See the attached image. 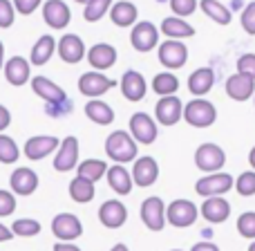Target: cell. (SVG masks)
Listing matches in <instances>:
<instances>
[{
    "label": "cell",
    "mask_w": 255,
    "mask_h": 251,
    "mask_svg": "<svg viewBox=\"0 0 255 251\" xmlns=\"http://www.w3.org/2000/svg\"><path fill=\"white\" fill-rule=\"evenodd\" d=\"M106 153L112 162L121 164L126 162H134L136 159V144L130 137V132L126 130H115L110 137L106 139Z\"/></svg>",
    "instance_id": "cell-1"
},
{
    "label": "cell",
    "mask_w": 255,
    "mask_h": 251,
    "mask_svg": "<svg viewBox=\"0 0 255 251\" xmlns=\"http://www.w3.org/2000/svg\"><path fill=\"white\" fill-rule=\"evenodd\" d=\"M181 117H184V119L188 121V126H193V128H208V126L215 124L217 110L211 101H206V99H195V101H190L188 106L184 108V115Z\"/></svg>",
    "instance_id": "cell-2"
},
{
    "label": "cell",
    "mask_w": 255,
    "mask_h": 251,
    "mask_svg": "<svg viewBox=\"0 0 255 251\" xmlns=\"http://www.w3.org/2000/svg\"><path fill=\"white\" fill-rule=\"evenodd\" d=\"M197 218H199V209L190 200H175V202H170L166 207V222H170L177 229L193 227Z\"/></svg>",
    "instance_id": "cell-3"
},
{
    "label": "cell",
    "mask_w": 255,
    "mask_h": 251,
    "mask_svg": "<svg viewBox=\"0 0 255 251\" xmlns=\"http://www.w3.org/2000/svg\"><path fill=\"white\" fill-rule=\"evenodd\" d=\"M226 164V153L217 144H202L195 150V166L204 173H220Z\"/></svg>",
    "instance_id": "cell-4"
},
{
    "label": "cell",
    "mask_w": 255,
    "mask_h": 251,
    "mask_svg": "<svg viewBox=\"0 0 255 251\" xmlns=\"http://www.w3.org/2000/svg\"><path fill=\"white\" fill-rule=\"evenodd\" d=\"M233 182L235 180L229 173H211V175L197 180L195 191H197V195H202V198H220V195L229 193V191L233 189Z\"/></svg>",
    "instance_id": "cell-5"
},
{
    "label": "cell",
    "mask_w": 255,
    "mask_h": 251,
    "mask_svg": "<svg viewBox=\"0 0 255 251\" xmlns=\"http://www.w3.org/2000/svg\"><path fill=\"white\" fill-rule=\"evenodd\" d=\"M52 234L58 238V243H72V240L81 238L83 225L74 213H58L52 220Z\"/></svg>",
    "instance_id": "cell-6"
},
{
    "label": "cell",
    "mask_w": 255,
    "mask_h": 251,
    "mask_svg": "<svg viewBox=\"0 0 255 251\" xmlns=\"http://www.w3.org/2000/svg\"><path fill=\"white\" fill-rule=\"evenodd\" d=\"M141 220H143L145 229L150 231H161L166 227V204L161 198H145L141 204Z\"/></svg>",
    "instance_id": "cell-7"
},
{
    "label": "cell",
    "mask_w": 255,
    "mask_h": 251,
    "mask_svg": "<svg viewBox=\"0 0 255 251\" xmlns=\"http://www.w3.org/2000/svg\"><path fill=\"white\" fill-rule=\"evenodd\" d=\"M159 135V128L152 121V117L145 112H134L130 117V137L139 144H152Z\"/></svg>",
    "instance_id": "cell-8"
},
{
    "label": "cell",
    "mask_w": 255,
    "mask_h": 251,
    "mask_svg": "<svg viewBox=\"0 0 255 251\" xmlns=\"http://www.w3.org/2000/svg\"><path fill=\"white\" fill-rule=\"evenodd\" d=\"M76 166H79V139L70 135L58 144V153L54 157V168L58 173H67Z\"/></svg>",
    "instance_id": "cell-9"
},
{
    "label": "cell",
    "mask_w": 255,
    "mask_h": 251,
    "mask_svg": "<svg viewBox=\"0 0 255 251\" xmlns=\"http://www.w3.org/2000/svg\"><path fill=\"white\" fill-rule=\"evenodd\" d=\"M115 85H117V81L108 79V76L101 74V72H85V74L79 79L81 94H85V97H92V99H99L101 94H106L108 90L115 88Z\"/></svg>",
    "instance_id": "cell-10"
},
{
    "label": "cell",
    "mask_w": 255,
    "mask_h": 251,
    "mask_svg": "<svg viewBox=\"0 0 255 251\" xmlns=\"http://www.w3.org/2000/svg\"><path fill=\"white\" fill-rule=\"evenodd\" d=\"M132 184L136 186H152L154 182H157L159 177V164L154 157H150V155H145V157H139L134 159V166H132Z\"/></svg>",
    "instance_id": "cell-11"
},
{
    "label": "cell",
    "mask_w": 255,
    "mask_h": 251,
    "mask_svg": "<svg viewBox=\"0 0 255 251\" xmlns=\"http://www.w3.org/2000/svg\"><path fill=\"white\" fill-rule=\"evenodd\" d=\"M181 115H184V103L172 94V97H161L154 106V117L161 126H175L179 124Z\"/></svg>",
    "instance_id": "cell-12"
},
{
    "label": "cell",
    "mask_w": 255,
    "mask_h": 251,
    "mask_svg": "<svg viewBox=\"0 0 255 251\" xmlns=\"http://www.w3.org/2000/svg\"><path fill=\"white\" fill-rule=\"evenodd\" d=\"M58 144H61V141L52 135H36V137H29V139H27L22 153H25L27 159L38 162V159H45L47 155H52L54 150L58 148Z\"/></svg>",
    "instance_id": "cell-13"
},
{
    "label": "cell",
    "mask_w": 255,
    "mask_h": 251,
    "mask_svg": "<svg viewBox=\"0 0 255 251\" xmlns=\"http://www.w3.org/2000/svg\"><path fill=\"white\" fill-rule=\"evenodd\" d=\"M126 220H128V209L119 200H108L99 209V222L106 229H121L126 225Z\"/></svg>",
    "instance_id": "cell-14"
},
{
    "label": "cell",
    "mask_w": 255,
    "mask_h": 251,
    "mask_svg": "<svg viewBox=\"0 0 255 251\" xmlns=\"http://www.w3.org/2000/svg\"><path fill=\"white\" fill-rule=\"evenodd\" d=\"M130 43H132V47H134L136 52H150V49L159 43L157 27H154L152 22H148V20L136 22L134 29H132V34H130Z\"/></svg>",
    "instance_id": "cell-15"
},
{
    "label": "cell",
    "mask_w": 255,
    "mask_h": 251,
    "mask_svg": "<svg viewBox=\"0 0 255 251\" xmlns=\"http://www.w3.org/2000/svg\"><path fill=\"white\" fill-rule=\"evenodd\" d=\"M186 58H188V49L181 40H166L159 47V61L168 70H179L186 63Z\"/></svg>",
    "instance_id": "cell-16"
},
{
    "label": "cell",
    "mask_w": 255,
    "mask_h": 251,
    "mask_svg": "<svg viewBox=\"0 0 255 251\" xmlns=\"http://www.w3.org/2000/svg\"><path fill=\"white\" fill-rule=\"evenodd\" d=\"M31 90H34L40 99H45V103H49L52 108H56V106H61V103L67 101L65 90H63L61 85H56L54 81L45 79V76H36V79H31Z\"/></svg>",
    "instance_id": "cell-17"
},
{
    "label": "cell",
    "mask_w": 255,
    "mask_h": 251,
    "mask_svg": "<svg viewBox=\"0 0 255 251\" xmlns=\"http://www.w3.org/2000/svg\"><path fill=\"white\" fill-rule=\"evenodd\" d=\"M9 186H11L13 195H22V198H27V195H31L36 189H38V175H36L31 168L20 166L11 173V177H9Z\"/></svg>",
    "instance_id": "cell-18"
},
{
    "label": "cell",
    "mask_w": 255,
    "mask_h": 251,
    "mask_svg": "<svg viewBox=\"0 0 255 251\" xmlns=\"http://www.w3.org/2000/svg\"><path fill=\"white\" fill-rule=\"evenodd\" d=\"M43 18L52 29H63V27L70 25L72 11L63 0H47L43 7Z\"/></svg>",
    "instance_id": "cell-19"
},
{
    "label": "cell",
    "mask_w": 255,
    "mask_h": 251,
    "mask_svg": "<svg viewBox=\"0 0 255 251\" xmlns=\"http://www.w3.org/2000/svg\"><path fill=\"white\" fill-rule=\"evenodd\" d=\"M121 92L128 101H141L148 92V85H145V79L141 72L136 70H128L121 79Z\"/></svg>",
    "instance_id": "cell-20"
},
{
    "label": "cell",
    "mask_w": 255,
    "mask_h": 251,
    "mask_svg": "<svg viewBox=\"0 0 255 251\" xmlns=\"http://www.w3.org/2000/svg\"><path fill=\"white\" fill-rule=\"evenodd\" d=\"M88 61H90V65L99 72L110 70V67L117 63V49L112 47L110 43H97V45L90 47Z\"/></svg>",
    "instance_id": "cell-21"
},
{
    "label": "cell",
    "mask_w": 255,
    "mask_h": 251,
    "mask_svg": "<svg viewBox=\"0 0 255 251\" xmlns=\"http://www.w3.org/2000/svg\"><path fill=\"white\" fill-rule=\"evenodd\" d=\"M56 47H58V56L65 63H70V65L79 63L81 58L85 56V45H83V40H81V36H76V34L63 36Z\"/></svg>",
    "instance_id": "cell-22"
},
{
    "label": "cell",
    "mask_w": 255,
    "mask_h": 251,
    "mask_svg": "<svg viewBox=\"0 0 255 251\" xmlns=\"http://www.w3.org/2000/svg\"><path fill=\"white\" fill-rule=\"evenodd\" d=\"M202 218L208 220L211 225H220V222H226L231 216V204L226 202L224 198H206L202 204Z\"/></svg>",
    "instance_id": "cell-23"
},
{
    "label": "cell",
    "mask_w": 255,
    "mask_h": 251,
    "mask_svg": "<svg viewBox=\"0 0 255 251\" xmlns=\"http://www.w3.org/2000/svg\"><path fill=\"white\" fill-rule=\"evenodd\" d=\"M226 94L233 101H247L255 94V81L244 74H233L226 79Z\"/></svg>",
    "instance_id": "cell-24"
},
{
    "label": "cell",
    "mask_w": 255,
    "mask_h": 251,
    "mask_svg": "<svg viewBox=\"0 0 255 251\" xmlns=\"http://www.w3.org/2000/svg\"><path fill=\"white\" fill-rule=\"evenodd\" d=\"M4 79L9 81L11 85H25L29 81V63L25 61L22 56H11L7 63H4Z\"/></svg>",
    "instance_id": "cell-25"
},
{
    "label": "cell",
    "mask_w": 255,
    "mask_h": 251,
    "mask_svg": "<svg viewBox=\"0 0 255 251\" xmlns=\"http://www.w3.org/2000/svg\"><path fill=\"white\" fill-rule=\"evenodd\" d=\"M213 85H215V72H213L211 67H199V70H195L188 79V90L195 94V97L208 94L213 90Z\"/></svg>",
    "instance_id": "cell-26"
},
{
    "label": "cell",
    "mask_w": 255,
    "mask_h": 251,
    "mask_svg": "<svg viewBox=\"0 0 255 251\" xmlns=\"http://www.w3.org/2000/svg\"><path fill=\"white\" fill-rule=\"evenodd\" d=\"M161 31H163V36H168V40H181V38H190V36H195V27L188 25L184 18H177V16L163 18Z\"/></svg>",
    "instance_id": "cell-27"
},
{
    "label": "cell",
    "mask_w": 255,
    "mask_h": 251,
    "mask_svg": "<svg viewBox=\"0 0 255 251\" xmlns=\"http://www.w3.org/2000/svg\"><path fill=\"white\" fill-rule=\"evenodd\" d=\"M106 177H108V184H110V189L115 191L117 195H128L132 191L130 171H128L126 166H121V164H115L112 168H108Z\"/></svg>",
    "instance_id": "cell-28"
},
{
    "label": "cell",
    "mask_w": 255,
    "mask_h": 251,
    "mask_svg": "<svg viewBox=\"0 0 255 251\" xmlns=\"http://www.w3.org/2000/svg\"><path fill=\"white\" fill-rule=\"evenodd\" d=\"M85 117L99 126H110L112 121H115V110H112L108 103L99 101V99H90V101L85 103Z\"/></svg>",
    "instance_id": "cell-29"
},
{
    "label": "cell",
    "mask_w": 255,
    "mask_h": 251,
    "mask_svg": "<svg viewBox=\"0 0 255 251\" xmlns=\"http://www.w3.org/2000/svg\"><path fill=\"white\" fill-rule=\"evenodd\" d=\"M54 49H56V40L52 38V36H40L38 40L34 43V47H31V56H29V63L31 65H45V63L52 58Z\"/></svg>",
    "instance_id": "cell-30"
},
{
    "label": "cell",
    "mask_w": 255,
    "mask_h": 251,
    "mask_svg": "<svg viewBox=\"0 0 255 251\" xmlns=\"http://www.w3.org/2000/svg\"><path fill=\"white\" fill-rule=\"evenodd\" d=\"M136 13H139V11H136V7L130 2V0H121V2H117V4H112V7H110L112 22H115V25H119V27L134 25Z\"/></svg>",
    "instance_id": "cell-31"
},
{
    "label": "cell",
    "mask_w": 255,
    "mask_h": 251,
    "mask_svg": "<svg viewBox=\"0 0 255 251\" xmlns=\"http://www.w3.org/2000/svg\"><path fill=\"white\" fill-rule=\"evenodd\" d=\"M94 195H97V191H94V184L88 180H83V177L76 175V180L70 182V198L74 200V202L79 204H88L94 200Z\"/></svg>",
    "instance_id": "cell-32"
},
{
    "label": "cell",
    "mask_w": 255,
    "mask_h": 251,
    "mask_svg": "<svg viewBox=\"0 0 255 251\" xmlns=\"http://www.w3.org/2000/svg\"><path fill=\"white\" fill-rule=\"evenodd\" d=\"M76 168H79V177L92 182V184H97L108 173V164L101 162V159H85V162H81Z\"/></svg>",
    "instance_id": "cell-33"
},
{
    "label": "cell",
    "mask_w": 255,
    "mask_h": 251,
    "mask_svg": "<svg viewBox=\"0 0 255 251\" xmlns=\"http://www.w3.org/2000/svg\"><path fill=\"white\" fill-rule=\"evenodd\" d=\"M152 90L161 97H172L179 90V79L172 72H159L152 79Z\"/></svg>",
    "instance_id": "cell-34"
},
{
    "label": "cell",
    "mask_w": 255,
    "mask_h": 251,
    "mask_svg": "<svg viewBox=\"0 0 255 251\" xmlns=\"http://www.w3.org/2000/svg\"><path fill=\"white\" fill-rule=\"evenodd\" d=\"M202 9L208 18L217 22V25H229L231 22V11L220 2V0H202Z\"/></svg>",
    "instance_id": "cell-35"
},
{
    "label": "cell",
    "mask_w": 255,
    "mask_h": 251,
    "mask_svg": "<svg viewBox=\"0 0 255 251\" xmlns=\"http://www.w3.org/2000/svg\"><path fill=\"white\" fill-rule=\"evenodd\" d=\"M11 234L20 236V238H34V236L40 234V222L31 220V218H20L11 225Z\"/></svg>",
    "instance_id": "cell-36"
},
{
    "label": "cell",
    "mask_w": 255,
    "mask_h": 251,
    "mask_svg": "<svg viewBox=\"0 0 255 251\" xmlns=\"http://www.w3.org/2000/svg\"><path fill=\"white\" fill-rule=\"evenodd\" d=\"M20 157V150H18V144L11 139V137L2 135L0 132V162L2 164H13Z\"/></svg>",
    "instance_id": "cell-37"
},
{
    "label": "cell",
    "mask_w": 255,
    "mask_h": 251,
    "mask_svg": "<svg viewBox=\"0 0 255 251\" xmlns=\"http://www.w3.org/2000/svg\"><path fill=\"white\" fill-rule=\"evenodd\" d=\"M112 7V0H90L85 4V11H83V18L88 22H97L99 18L106 16V11Z\"/></svg>",
    "instance_id": "cell-38"
},
{
    "label": "cell",
    "mask_w": 255,
    "mask_h": 251,
    "mask_svg": "<svg viewBox=\"0 0 255 251\" xmlns=\"http://www.w3.org/2000/svg\"><path fill=\"white\" fill-rule=\"evenodd\" d=\"M233 186L242 198H251V195H255V171L242 173V175L233 182Z\"/></svg>",
    "instance_id": "cell-39"
},
{
    "label": "cell",
    "mask_w": 255,
    "mask_h": 251,
    "mask_svg": "<svg viewBox=\"0 0 255 251\" xmlns=\"http://www.w3.org/2000/svg\"><path fill=\"white\" fill-rule=\"evenodd\" d=\"M238 231L242 238L255 240V211H247L238 218Z\"/></svg>",
    "instance_id": "cell-40"
},
{
    "label": "cell",
    "mask_w": 255,
    "mask_h": 251,
    "mask_svg": "<svg viewBox=\"0 0 255 251\" xmlns=\"http://www.w3.org/2000/svg\"><path fill=\"white\" fill-rule=\"evenodd\" d=\"M16 211V195L11 191L0 189V218H7Z\"/></svg>",
    "instance_id": "cell-41"
},
{
    "label": "cell",
    "mask_w": 255,
    "mask_h": 251,
    "mask_svg": "<svg viewBox=\"0 0 255 251\" xmlns=\"http://www.w3.org/2000/svg\"><path fill=\"white\" fill-rule=\"evenodd\" d=\"M240 22H242V27H244V31H247V34L255 36V0L244 7L242 16H240Z\"/></svg>",
    "instance_id": "cell-42"
},
{
    "label": "cell",
    "mask_w": 255,
    "mask_h": 251,
    "mask_svg": "<svg viewBox=\"0 0 255 251\" xmlns=\"http://www.w3.org/2000/svg\"><path fill=\"white\" fill-rule=\"evenodd\" d=\"M170 9L177 18L179 16H190L197 9V0H170Z\"/></svg>",
    "instance_id": "cell-43"
},
{
    "label": "cell",
    "mask_w": 255,
    "mask_h": 251,
    "mask_svg": "<svg viewBox=\"0 0 255 251\" xmlns=\"http://www.w3.org/2000/svg\"><path fill=\"white\" fill-rule=\"evenodd\" d=\"M238 74H244L255 81V54H244L238 58Z\"/></svg>",
    "instance_id": "cell-44"
},
{
    "label": "cell",
    "mask_w": 255,
    "mask_h": 251,
    "mask_svg": "<svg viewBox=\"0 0 255 251\" xmlns=\"http://www.w3.org/2000/svg\"><path fill=\"white\" fill-rule=\"evenodd\" d=\"M16 20V11H13V4L9 0H0V27L7 29V27L13 25Z\"/></svg>",
    "instance_id": "cell-45"
},
{
    "label": "cell",
    "mask_w": 255,
    "mask_h": 251,
    "mask_svg": "<svg viewBox=\"0 0 255 251\" xmlns=\"http://www.w3.org/2000/svg\"><path fill=\"white\" fill-rule=\"evenodd\" d=\"M40 2L43 0H13V11L22 13V16H29V13H34L36 9L40 7Z\"/></svg>",
    "instance_id": "cell-46"
},
{
    "label": "cell",
    "mask_w": 255,
    "mask_h": 251,
    "mask_svg": "<svg viewBox=\"0 0 255 251\" xmlns=\"http://www.w3.org/2000/svg\"><path fill=\"white\" fill-rule=\"evenodd\" d=\"M9 124H11V112L0 103V132H2L4 128H9Z\"/></svg>",
    "instance_id": "cell-47"
},
{
    "label": "cell",
    "mask_w": 255,
    "mask_h": 251,
    "mask_svg": "<svg viewBox=\"0 0 255 251\" xmlns=\"http://www.w3.org/2000/svg\"><path fill=\"white\" fill-rule=\"evenodd\" d=\"M190 251H220V247H217L215 243H208V240H202V243L193 245V249Z\"/></svg>",
    "instance_id": "cell-48"
},
{
    "label": "cell",
    "mask_w": 255,
    "mask_h": 251,
    "mask_svg": "<svg viewBox=\"0 0 255 251\" xmlns=\"http://www.w3.org/2000/svg\"><path fill=\"white\" fill-rule=\"evenodd\" d=\"M11 238H13L11 229H9V227H4L2 222H0V243H9Z\"/></svg>",
    "instance_id": "cell-49"
},
{
    "label": "cell",
    "mask_w": 255,
    "mask_h": 251,
    "mask_svg": "<svg viewBox=\"0 0 255 251\" xmlns=\"http://www.w3.org/2000/svg\"><path fill=\"white\" fill-rule=\"evenodd\" d=\"M54 251H81V249L72 243H56L54 245Z\"/></svg>",
    "instance_id": "cell-50"
},
{
    "label": "cell",
    "mask_w": 255,
    "mask_h": 251,
    "mask_svg": "<svg viewBox=\"0 0 255 251\" xmlns=\"http://www.w3.org/2000/svg\"><path fill=\"white\" fill-rule=\"evenodd\" d=\"M249 164L253 166V171H255V146L251 148V153H249Z\"/></svg>",
    "instance_id": "cell-51"
},
{
    "label": "cell",
    "mask_w": 255,
    "mask_h": 251,
    "mask_svg": "<svg viewBox=\"0 0 255 251\" xmlns=\"http://www.w3.org/2000/svg\"><path fill=\"white\" fill-rule=\"evenodd\" d=\"M4 65V45H2V40H0V67Z\"/></svg>",
    "instance_id": "cell-52"
},
{
    "label": "cell",
    "mask_w": 255,
    "mask_h": 251,
    "mask_svg": "<svg viewBox=\"0 0 255 251\" xmlns=\"http://www.w3.org/2000/svg\"><path fill=\"white\" fill-rule=\"evenodd\" d=\"M110 251H130V249H128L126 245H121V243H119V245H115V247H112Z\"/></svg>",
    "instance_id": "cell-53"
},
{
    "label": "cell",
    "mask_w": 255,
    "mask_h": 251,
    "mask_svg": "<svg viewBox=\"0 0 255 251\" xmlns=\"http://www.w3.org/2000/svg\"><path fill=\"white\" fill-rule=\"evenodd\" d=\"M76 2H79V4H88L90 0H76Z\"/></svg>",
    "instance_id": "cell-54"
},
{
    "label": "cell",
    "mask_w": 255,
    "mask_h": 251,
    "mask_svg": "<svg viewBox=\"0 0 255 251\" xmlns=\"http://www.w3.org/2000/svg\"><path fill=\"white\" fill-rule=\"evenodd\" d=\"M249 251H255V240L251 243V247H249Z\"/></svg>",
    "instance_id": "cell-55"
},
{
    "label": "cell",
    "mask_w": 255,
    "mask_h": 251,
    "mask_svg": "<svg viewBox=\"0 0 255 251\" xmlns=\"http://www.w3.org/2000/svg\"><path fill=\"white\" fill-rule=\"evenodd\" d=\"M172 251H181V249H172Z\"/></svg>",
    "instance_id": "cell-56"
},
{
    "label": "cell",
    "mask_w": 255,
    "mask_h": 251,
    "mask_svg": "<svg viewBox=\"0 0 255 251\" xmlns=\"http://www.w3.org/2000/svg\"><path fill=\"white\" fill-rule=\"evenodd\" d=\"M253 97H255V94H253Z\"/></svg>",
    "instance_id": "cell-57"
}]
</instances>
